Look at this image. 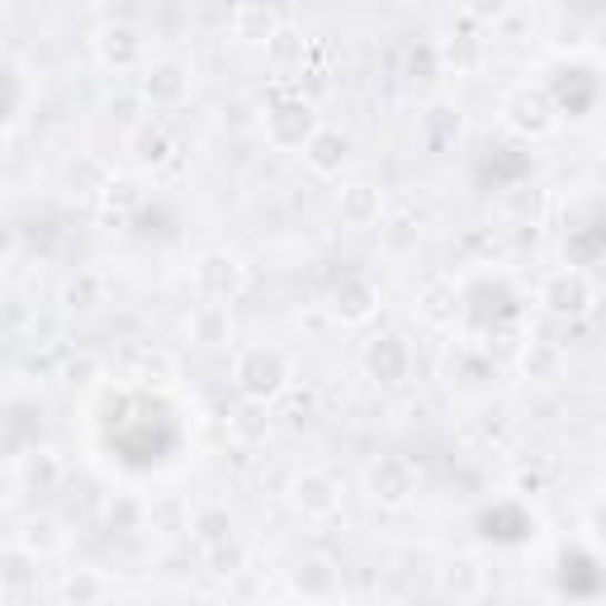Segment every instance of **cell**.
<instances>
[{"mask_svg": "<svg viewBox=\"0 0 606 606\" xmlns=\"http://www.w3.org/2000/svg\"><path fill=\"white\" fill-rule=\"evenodd\" d=\"M233 380L242 388V398H256V403H271L284 394V384H290V361L275 351V346H246L238 355V370Z\"/></svg>", "mask_w": 606, "mask_h": 606, "instance_id": "obj_1", "label": "cell"}, {"mask_svg": "<svg viewBox=\"0 0 606 606\" xmlns=\"http://www.w3.org/2000/svg\"><path fill=\"white\" fill-rule=\"evenodd\" d=\"M541 303L549 313H559V317H583L597 303V290H593V280H587V271L564 265V271H555L541 284Z\"/></svg>", "mask_w": 606, "mask_h": 606, "instance_id": "obj_2", "label": "cell"}, {"mask_svg": "<svg viewBox=\"0 0 606 606\" xmlns=\"http://www.w3.org/2000/svg\"><path fill=\"white\" fill-rule=\"evenodd\" d=\"M284 497H290V507L303 516H336V507H342V484L323 469H303L290 478Z\"/></svg>", "mask_w": 606, "mask_h": 606, "instance_id": "obj_3", "label": "cell"}, {"mask_svg": "<svg viewBox=\"0 0 606 606\" xmlns=\"http://www.w3.org/2000/svg\"><path fill=\"white\" fill-rule=\"evenodd\" d=\"M138 95L148 100V104H156V110L185 104L190 100V67H181V62H152V67H142Z\"/></svg>", "mask_w": 606, "mask_h": 606, "instance_id": "obj_4", "label": "cell"}, {"mask_svg": "<svg viewBox=\"0 0 606 606\" xmlns=\"http://www.w3.org/2000/svg\"><path fill=\"white\" fill-rule=\"evenodd\" d=\"M413 493H417V478H413V465H407V459L384 455L380 465L370 469V497L380 507H403Z\"/></svg>", "mask_w": 606, "mask_h": 606, "instance_id": "obj_5", "label": "cell"}, {"mask_svg": "<svg viewBox=\"0 0 606 606\" xmlns=\"http://www.w3.org/2000/svg\"><path fill=\"white\" fill-rule=\"evenodd\" d=\"M317 119L303 100H290V104H275V110H265V138L275 142V148H303V142L313 138Z\"/></svg>", "mask_w": 606, "mask_h": 606, "instance_id": "obj_6", "label": "cell"}, {"mask_svg": "<svg viewBox=\"0 0 606 606\" xmlns=\"http://www.w3.org/2000/svg\"><path fill=\"white\" fill-rule=\"evenodd\" d=\"M95 52H100V62L110 71H138L148 48H142V33L133 24H104L95 33Z\"/></svg>", "mask_w": 606, "mask_h": 606, "instance_id": "obj_7", "label": "cell"}, {"mask_svg": "<svg viewBox=\"0 0 606 606\" xmlns=\"http://www.w3.org/2000/svg\"><path fill=\"white\" fill-rule=\"evenodd\" d=\"M507 114H512V123L522 133H531V138H541V133H549L555 129V100H549L545 91H531V85H522V91H512L507 95Z\"/></svg>", "mask_w": 606, "mask_h": 606, "instance_id": "obj_8", "label": "cell"}, {"mask_svg": "<svg viewBox=\"0 0 606 606\" xmlns=\"http://www.w3.org/2000/svg\"><path fill=\"white\" fill-rule=\"evenodd\" d=\"M336 587H342V574H336V564L323 555H309L290 568V593H299V597L317 602V597H332Z\"/></svg>", "mask_w": 606, "mask_h": 606, "instance_id": "obj_9", "label": "cell"}, {"mask_svg": "<svg viewBox=\"0 0 606 606\" xmlns=\"http://www.w3.org/2000/svg\"><path fill=\"white\" fill-rule=\"evenodd\" d=\"M194 280H200V290L209 299H228L242 284V265L228 252H209V256H200V265H194Z\"/></svg>", "mask_w": 606, "mask_h": 606, "instance_id": "obj_10", "label": "cell"}, {"mask_svg": "<svg viewBox=\"0 0 606 606\" xmlns=\"http://www.w3.org/2000/svg\"><path fill=\"white\" fill-rule=\"evenodd\" d=\"M417 313L426 317L432 327H445V323H455V313H459V290H455V280H426L422 290H417Z\"/></svg>", "mask_w": 606, "mask_h": 606, "instance_id": "obj_11", "label": "cell"}, {"mask_svg": "<svg viewBox=\"0 0 606 606\" xmlns=\"http://www.w3.org/2000/svg\"><path fill=\"white\" fill-rule=\"evenodd\" d=\"M336 213H342L346 228H374L384 213V194L374 185H346L336 194Z\"/></svg>", "mask_w": 606, "mask_h": 606, "instance_id": "obj_12", "label": "cell"}, {"mask_svg": "<svg viewBox=\"0 0 606 606\" xmlns=\"http://www.w3.org/2000/svg\"><path fill=\"white\" fill-rule=\"evenodd\" d=\"M303 162H309L313 175H336L346 162V138L332 129H313V138L303 142Z\"/></svg>", "mask_w": 606, "mask_h": 606, "instance_id": "obj_13", "label": "cell"}, {"mask_svg": "<svg viewBox=\"0 0 606 606\" xmlns=\"http://www.w3.org/2000/svg\"><path fill=\"white\" fill-rule=\"evenodd\" d=\"M436 583H441L445 597H478V593H484V568H478V559L459 555V559H445L441 564Z\"/></svg>", "mask_w": 606, "mask_h": 606, "instance_id": "obj_14", "label": "cell"}, {"mask_svg": "<svg viewBox=\"0 0 606 606\" xmlns=\"http://www.w3.org/2000/svg\"><path fill=\"white\" fill-rule=\"evenodd\" d=\"M374 303H380V294H374V284L370 280H361V275H351V280H342V290H336V317L342 323H365V317L374 313Z\"/></svg>", "mask_w": 606, "mask_h": 606, "instance_id": "obj_15", "label": "cell"}, {"mask_svg": "<svg viewBox=\"0 0 606 606\" xmlns=\"http://www.w3.org/2000/svg\"><path fill=\"white\" fill-rule=\"evenodd\" d=\"M20 545L29 549L33 559H48V555H58V549L67 545V531L52 522V516H29V522L20 526Z\"/></svg>", "mask_w": 606, "mask_h": 606, "instance_id": "obj_16", "label": "cell"}, {"mask_svg": "<svg viewBox=\"0 0 606 606\" xmlns=\"http://www.w3.org/2000/svg\"><path fill=\"white\" fill-rule=\"evenodd\" d=\"M228 332H233V323H228V309H223L219 299H209V303H200V309L190 313V336H194V342L223 346Z\"/></svg>", "mask_w": 606, "mask_h": 606, "instance_id": "obj_17", "label": "cell"}, {"mask_svg": "<svg viewBox=\"0 0 606 606\" xmlns=\"http://www.w3.org/2000/svg\"><path fill=\"white\" fill-rule=\"evenodd\" d=\"M104 299H110V284H104L100 271H81V275L62 290V303H67L71 313H95Z\"/></svg>", "mask_w": 606, "mask_h": 606, "instance_id": "obj_18", "label": "cell"}, {"mask_svg": "<svg viewBox=\"0 0 606 606\" xmlns=\"http://www.w3.org/2000/svg\"><path fill=\"white\" fill-rule=\"evenodd\" d=\"M171 152H175V142L171 133L162 129V123H142V129L133 133V156H138V166H166L171 162Z\"/></svg>", "mask_w": 606, "mask_h": 606, "instance_id": "obj_19", "label": "cell"}, {"mask_svg": "<svg viewBox=\"0 0 606 606\" xmlns=\"http://www.w3.org/2000/svg\"><path fill=\"white\" fill-rule=\"evenodd\" d=\"M228 426H233V436L242 441V445H256V441H265L271 436V413H265V403H256V398H246L233 417H228Z\"/></svg>", "mask_w": 606, "mask_h": 606, "instance_id": "obj_20", "label": "cell"}, {"mask_svg": "<svg viewBox=\"0 0 606 606\" xmlns=\"http://www.w3.org/2000/svg\"><path fill=\"white\" fill-rule=\"evenodd\" d=\"M110 593H114V583L95 574V568H77V574H67V583H62V602H95Z\"/></svg>", "mask_w": 606, "mask_h": 606, "instance_id": "obj_21", "label": "cell"}, {"mask_svg": "<svg viewBox=\"0 0 606 606\" xmlns=\"http://www.w3.org/2000/svg\"><path fill=\"white\" fill-rule=\"evenodd\" d=\"M190 531H194V541L209 549V545H219V541L233 536V516H228L223 507H204V512H194Z\"/></svg>", "mask_w": 606, "mask_h": 606, "instance_id": "obj_22", "label": "cell"}, {"mask_svg": "<svg viewBox=\"0 0 606 606\" xmlns=\"http://www.w3.org/2000/svg\"><path fill=\"white\" fill-rule=\"evenodd\" d=\"M204 555H209V574H213V578H238L242 568H246V549H242L233 536L219 541V545H209Z\"/></svg>", "mask_w": 606, "mask_h": 606, "instance_id": "obj_23", "label": "cell"}, {"mask_svg": "<svg viewBox=\"0 0 606 606\" xmlns=\"http://www.w3.org/2000/svg\"><path fill=\"white\" fill-rule=\"evenodd\" d=\"M58 478H62V459L52 455V451H33V455L24 459V484H29V488L48 493V488H58Z\"/></svg>", "mask_w": 606, "mask_h": 606, "instance_id": "obj_24", "label": "cell"}, {"mask_svg": "<svg viewBox=\"0 0 606 606\" xmlns=\"http://www.w3.org/2000/svg\"><path fill=\"white\" fill-rule=\"evenodd\" d=\"M265 52H271L275 67H294L303 58V33L290 29V24H275V33L265 39Z\"/></svg>", "mask_w": 606, "mask_h": 606, "instance_id": "obj_25", "label": "cell"}, {"mask_svg": "<svg viewBox=\"0 0 606 606\" xmlns=\"http://www.w3.org/2000/svg\"><path fill=\"white\" fill-rule=\"evenodd\" d=\"M133 365H138L142 384H171L175 380V361L166 351H133Z\"/></svg>", "mask_w": 606, "mask_h": 606, "instance_id": "obj_26", "label": "cell"}, {"mask_svg": "<svg viewBox=\"0 0 606 606\" xmlns=\"http://www.w3.org/2000/svg\"><path fill=\"white\" fill-rule=\"evenodd\" d=\"M62 380H67L71 388H91L95 380H104V361H100V355H91V351H77V355L67 361Z\"/></svg>", "mask_w": 606, "mask_h": 606, "instance_id": "obj_27", "label": "cell"}, {"mask_svg": "<svg viewBox=\"0 0 606 606\" xmlns=\"http://www.w3.org/2000/svg\"><path fill=\"white\" fill-rule=\"evenodd\" d=\"M233 33L238 39H252V43H265L275 33V20H271V10L265 6H252V10H242L238 20H233Z\"/></svg>", "mask_w": 606, "mask_h": 606, "instance_id": "obj_28", "label": "cell"}, {"mask_svg": "<svg viewBox=\"0 0 606 606\" xmlns=\"http://www.w3.org/2000/svg\"><path fill=\"white\" fill-rule=\"evenodd\" d=\"M148 522H152V531H190V512H185V503H175V497H166V503H156V507H148Z\"/></svg>", "mask_w": 606, "mask_h": 606, "instance_id": "obj_29", "label": "cell"}, {"mask_svg": "<svg viewBox=\"0 0 606 606\" xmlns=\"http://www.w3.org/2000/svg\"><path fill=\"white\" fill-rule=\"evenodd\" d=\"M39 564L29 555L24 545H14V549H0V583H29V568Z\"/></svg>", "mask_w": 606, "mask_h": 606, "instance_id": "obj_30", "label": "cell"}, {"mask_svg": "<svg viewBox=\"0 0 606 606\" xmlns=\"http://www.w3.org/2000/svg\"><path fill=\"white\" fill-rule=\"evenodd\" d=\"M417 223L413 219H394L384 228V242H388V252H407V246H417Z\"/></svg>", "mask_w": 606, "mask_h": 606, "instance_id": "obj_31", "label": "cell"}, {"mask_svg": "<svg viewBox=\"0 0 606 606\" xmlns=\"http://www.w3.org/2000/svg\"><path fill=\"white\" fill-rule=\"evenodd\" d=\"M507 10H512L507 0H474V14H488V20H503Z\"/></svg>", "mask_w": 606, "mask_h": 606, "instance_id": "obj_32", "label": "cell"}, {"mask_svg": "<svg viewBox=\"0 0 606 606\" xmlns=\"http://www.w3.org/2000/svg\"><path fill=\"white\" fill-rule=\"evenodd\" d=\"M10 246H14V233H10L6 223H0V252H10Z\"/></svg>", "mask_w": 606, "mask_h": 606, "instance_id": "obj_33", "label": "cell"}, {"mask_svg": "<svg viewBox=\"0 0 606 606\" xmlns=\"http://www.w3.org/2000/svg\"><path fill=\"white\" fill-rule=\"evenodd\" d=\"M0 346H6V327H0Z\"/></svg>", "mask_w": 606, "mask_h": 606, "instance_id": "obj_34", "label": "cell"}, {"mask_svg": "<svg viewBox=\"0 0 606 606\" xmlns=\"http://www.w3.org/2000/svg\"><path fill=\"white\" fill-rule=\"evenodd\" d=\"M91 6H104V0H91Z\"/></svg>", "mask_w": 606, "mask_h": 606, "instance_id": "obj_35", "label": "cell"}]
</instances>
